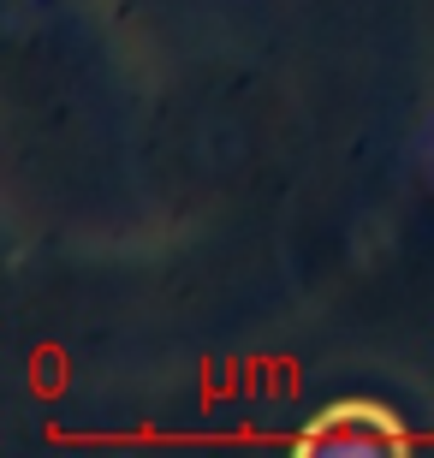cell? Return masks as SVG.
Returning a JSON list of instances; mask_svg holds the SVG:
<instances>
[{"label":"cell","mask_w":434,"mask_h":458,"mask_svg":"<svg viewBox=\"0 0 434 458\" xmlns=\"http://www.w3.org/2000/svg\"><path fill=\"white\" fill-rule=\"evenodd\" d=\"M303 458H399L411 453V428L381 399H334L292 435Z\"/></svg>","instance_id":"6da1fadb"}]
</instances>
